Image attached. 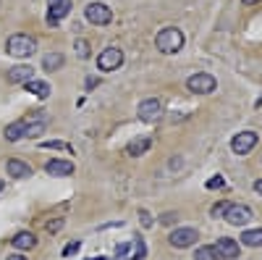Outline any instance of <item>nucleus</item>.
Listing matches in <instances>:
<instances>
[{
    "mask_svg": "<svg viewBox=\"0 0 262 260\" xmlns=\"http://www.w3.org/2000/svg\"><path fill=\"white\" fill-rule=\"evenodd\" d=\"M155 48L165 55H173V53H179L184 48V32L179 27H165L158 32L155 37Z\"/></svg>",
    "mask_w": 262,
    "mask_h": 260,
    "instance_id": "nucleus-1",
    "label": "nucleus"
},
{
    "mask_svg": "<svg viewBox=\"0 0 262 260\" xmlns=\"http://www.w3.org/2000/svg\"><path fill=\"white\" fill-rule=\"evenodd\" d=\"M6 53L13 55V58H29V55L37 53V39L32 34H24V32L11 34L8 42H6Z\"/></svg>",
    "mask_w": 262,
    "mask_h": 260,
    "instance_id": "nucleus-2",
    "label": "nucleus"
},
{
    "mask_svg": "<svg viewBox=\"0 0 262 260\" xmlns=\"http://www.w3.org/2000/svg\"><path fill=\"white\" fill-rule=\"evenodd\" d=\"M186 87H189V92H194V95H210V92H215L217 82H215L212 74L200 71V74H191L186 79Z\"/></svg>",
    "mask_w": 262,
    "mask_h": 260,
    "instance_id": "nucleus-3",
    "label": "nucleus"
},
{
    "mask_svg": "<svg viewBox=\"0 0 262 260\" xmlns=\"http://www.w3.org/2000/svg\"><path fill=\"white\" fill-rule=\"evenodd\" d=\"M196 242H200V231L191 229V226L176 229V231H170V236H168V245L176 247V250H186V247H191Z\"/></svg>",
    "mask_w": 262,
    "mask_h": 260,
    "instance_id": "nucleus-4",
    "label": "nucleus"
},
{
    "mask_svg": "<svg viewBox=\"0 0 262 260\" xmlns=\"http://www.w3.org/2000/svg\"><path fill=\"white\" fill-rule=\"evenodd\" d=\"M84 16H86V21H90V24H95V27H107L113 21V11L107 8L105 3H90L84 8Z\"/></svg>",
    "mask_w": 262,
    "mask_h": 260,
    "instance_id": "nucleus-5",
    "label": "nucleus"
},
{
    "mask_svg": "<svg viewBox=\"0 0 262 260\" xmlns=\"http://www.w3.org/2000/svg\"><path fill=\"white\" fill-rule=\"evenodd\" d=\"M123 66V53L118 50V48H105L100 55H97V69L100 71H116V69H121Z\"/></svg>",
    "mask_w": 262,
    "mask_h": 260,
    "instance_id": "nucleus-6",
    "label": "nucleus"
},
{
    "mask_svg": "<svg viewBox=\"0 0 262 260\" xmlns=\"http://www.w3.org/2000/svg\"><path fill=\"white\" fill-rule=\"evenodd\" d=\"M223 218H226L231 226H244V224L252 221V208H247V205H242V203H231V205L226 208V213H223Z\"/></svg>",
    "mask_w": 262,
    "mask_h": 260,
    "instance_id": "nucleus-7",
    "label": "nucleus"
},
{
    "mask_svg": "<svg viewBox=\"0 0 262 260\" xmlns=\"http://www.w3.org/2000/svg\"><path fill=\"white\" fill-rule=\"evenodd\" d=\"M257 142H259V137L254 134V132H238L233 139H231V150L236 155H249L252 150L257 147Z\"/></svg>",
    "mask_w": 262,
    "mask_h": 260,
    "instance_id": "nucleus-8",
    "label": "nucleus"
},
{
    "mask_svg": "<svg viewBox=\"0 0 262 260\" xmlns=\"http://www.w3.org/2000/svg\"><path fill=\"white\" fill-rule=\"evenodd\" d=\"M160 111H163V103H160L158 97H147V100H142L139 108H137V113H139L142 121H155V118L160 116Z\"/></svg>",
    "mask_w": 262,
    "mask_h": 260,
    "instance_id": "nucleus-9",
    "label": "nucleus"
},
{
    "mask_svg": "<svg viewBox=\"0 0 262 260\" xmlns=\"http://www.w3.org/2000/svg\"><path fill=\"white\" fill-rule=\"evenodd\" d=\"M215 252L221 255L223 260H236L238 255H242V250H238V245H236V239H231V236H221L215 245Z\"/></svg>",
    "mask_w": 262,
    "mask_h": 260,
    "instance_id": "nucleus-10",
    "label": "nucleus"
},
{
    "mask_svg": "<svg viewBox=\"0 0 262 260\" xmlns=\"http://www.w3.org/2000/svg\"><path fill=\"white\" fill-rule=\"evenodd\" d=\"M6 171H8L11 179H29L32 176V166L27 161H21V158H8Z\"/></svg>",
    "mask_w": 262,
    "mask_h": 260,
    "instance_id": "nucleus-11",
    "label": "nucleus"
},
{
    "mask_svg": "<svg viewBox=\"0 0 262 260\" xmlns=\"http://www.w3.org/2000/svg\"><path fill=\"white\" fill-rule=\"evenodd\" d=\"M45 171L50 173V176H71L74 173V163L71 161H48L45 163Z\"/></svg>",
    "mask_w": 262,
    "mask_h": 260,
    "instance_id": "nucleus-12",
    "label": "nucleus"
},
{
    "mask_svg": "<svg viewBox=\"0 0 262 260\" xmlns=\"http://www.w3.org/2000/svg\"><path fill=\"white\" fill-rule=\"evenodd\" d=\"M3 137L8 142H18V139H24L27 137V118H21V121H13L3 129Z\"/></svg>",
    "mask_w": 262,
    "mask_h": 260,
    "instance_id": "nucleus-13",
    "label": "nucleus"
},
{
    "mask_svg": "<svg viewBox=\"0 0 262 260\" xmlns=\"http://www.w3.org/2000/svg\"><path fill=\"white\" fill-rule=\"evenodd\" d=\"M13 247H16L18 252H27V250L37 247V236H34L32 231H18V234L13 236Z\"/></svg>",
    "mask_w": 262,
    "mask_h": 260,
    "instance_id": "nucleus-14",
    "label": "nucleus"
},
{
    "mask_svg": "<svg viewBox=\"0 0 262 260\" xmlns=\"http://www.w3.org/2000/svg\"><path fill=\"white\" fill-rule=\"evenodd\" d=\"M149 147H152V139H149V137H137V139H131V142H128L126 153H128L131 158H139V155L147 153Z\"/></svg>",
    "mask_w": 262,
    "mask_h": 260,
    "instance_id": "nucleus-15",
    "label": "nucleus"
},
{
    "mask_svg": "<svg viewBox=\"0 0 262 260\" xmlns=\"http://www.w3.org/2000/svg\"><path fill=\"white\" fill-rule=\"evenodd\" d=\"M8 79H11L13 84H27L29 79H34V69H32V66H13V69L8 71Z\"/></svg>",
    "mask_w": 262,
    "mask_h": 260,
    "instance_id": "nucleus-16",
    "label": "nucleus"
},
{
    "mask_svg": "<svg viewBox=\"0 0 262 260\" xmlns=\"http://www.w3.org/2000/svg\"><path fill=\"white\" fill-rule=\"evenodd\" d=\"M69 11H71V0H63L60 6H55V8H48V24H50V27H55L60 18H66V16H69Z\"/></svg>",
    "mask_w": 262,
    "mask_h": 260,
    "instance_id": "nucleus-17",
    "label": "nucleus"
},
{
    "mask_svg": "<svg viewBox=\"0 0 262 260\" xmlns=\"http://www.w3.org/2000/svg\"><path fill=\"white\" fill-rule=\"evenodd\" d=\"M63 63H66L63 53H48V55H42V69H45L48 74H53V71L63 69Z\"/></svg>",
    "mask_w": 262,
    "mask_h": 260,
    "instance_id": "nucleus-18",
    "label": "nucleus"
},
{
    "mask_svg": "<svg viewBox=\"0 0 262 260\" xmlns=\"http://www.w3.org/2000/svg\"><path fill=\"white\" fill-rule=\"evenodd\" d=\"M45 126H48L45 116H37L34 121H29V118H27V137H24V139H37L42 132H45Z\"/></svg>",
    "mask_w": 262,
    "mask_h": 260,
    "instance_id": "nucleus-19",
    "label": "nucleus"
},
{
    "mask_svg": "<svg viewBox=\"0 0 262 260\" xmlns=\"http://www.w3.org/2000/svg\"><path fill=\"white\" fill-rule=\"evenodd\" d=\"M27 90L32 92V95H37V97H42V100H45V97H50V84L48 82H39V79H29L27 84Z\"/></svg>",
    "mask_w": 262,
    "mask_h": 260,
    "instance_id": "nucleus-20",
    "label": "nucleus"
},
{
    "mask_svg": "<svg viewBox=\"0 0 262 260\" xmlns=\"http://www.w3.org/2000/svg\"><path fill=\"white\" fill-rule=\"evenodd\" d=\"M242 242L247 247H262V229H244Z\"/></svg>",
    "mask_w": 262,
    "mask_h": 260,
    "instance_id": "nucleus-21",
    "label": "nucleus"
},
{
    "mask_svg": "<svg viewBox=\"0 0 262 260\" xmlns=\"http://www.w3.org/2000/svg\"><path fill=\"white\" fill-rule=\"evenodd\" d=\"M194 257L196 260H223L221 255L215 252V247H200V250L194 252Z\"/></svg>",
    "mask_w": 262,
    "mask_h": 260,
    "instance_id": "nucleus-22",
    "label": "nucleus"
},
{
    "mask_svg": "<svg viewBox=\"0 0 262 260\" xmlns=\"http://www.w3.org/2000/svg\"><path fill=\"white\" fill-rule=\"evenodd\" d=\"M144 257H147V245L137 239V242H134V252H131L126 260H144Z\"/></svg>",
    "mask_w": 262,
    "mask_h": 260,
    "instance_id": "nucleus-23",
    "label": "nucleus"
},
{
    "mask_svg": "<svg viewBox=\"0 0 262 260\" xmlns=\"http://www.w3.org/2000/svg\"><path fill=\"white\" fill-rule=\"evenodd\" d=\"M131 247H134V242H121V245L116 247V257H118V260H126V257L131 255Z\"/></svg>",
    "mask_w": 262,
    "mask_h": 260,
    "instance_id": "nucleus-24",
    "label": "nucleus"
},
{
    "mask_svg": "<svg viewBox=\"0 0 262 260\" xmlns=\"http://www.w3.org/2000/svg\"><path fill=\"white\" fill-rule=\"evenodd\" d=\"M74 48H76L79 58H90V42H86V39H76Z\"/></svg>",
    "mask_w": 262,
    "mask_h": 260,
    "instance_id": "nucleus-25",
    "label": "nucleus"
},
{
    "mask_svg": "<svg viewBox=\"0 0 262 260\" xmlns=\"http://www.w3.org/2000/svg\"><path fill=\"white\" fill-rule=\"evenodd\" d=\"M79 247H81V242H76V239H74V242H69V245L63 247V257H71V255H76V252H79Z\"/></svg>",
    "mask_w": 262,
    "mask_h": 260,
    "instance_id": "nucleus-26",
    "label": "nucleus"
},
{
    "mask_svg": "<svg viewBox=\"0 0 262 260\" xmlns=\"http://www.w3.org/2000/svg\"><path fill=\"white\" fill-rule=\"evenodd\" d=\"M63 229V218H53V221H48V234H58Z\"/></svg>",
    "mask_w": 262,
    "mask_h": 260,
    "instance_id": "nucleus-27",
    "label": "nucleus"
},
{
    "mask_svg": "<svg viewBox=\"0 0 262 260\" xmlns=\"http://www.w3.org/2000/svg\"><path fill=\"white\" fill-rule=\"evenodd\" d=\"M223 184H226V179L221 176V173H215V176H212V179L207 182V187H210V189H221Z\"/></svg>",
    "mask_w": 262,
    "mask_h": 260,
    "instance_id": "nucleus-28",
    "label": "nucleus"
},
{
    "mask_svg": "<svg viewBox=\"0 0 262 260\" xmlns=\"http://www.w3.org/2000/svg\"><path fill=\"white\" fill-rule=\"evenodd\" d=\"M139 221H142V226H144V229H149V226H152V218H149V213H147V210H142V213H139Z\"/></svg>",
    "mask_w": 262,
    "mask_h": 260,
    "instance_id": "nucleus-29",
    "label": "nucleus"
},
{
    "mask_svg": "<svg viewBox=\"0 0 262 260\" xmlns=\"http://www.w3.org/2000/svg\"><path fill=\"white\" fill-rule=\"evenodd\" d=\"M226 208H228L226 203H221V205H215V208H212V215H223V213H226Z\"/></svg>",
    "mask_w": 262,
    "mask_h": 260,
    "instance_id": "nucleus-30",
    "label": "nucleus"
},
{
    "mask_svg": "<svg viewBox=\"0 0 262 260\" xmlns=\"http://www.w3.org/2000/svg\"><path fill=\"white\" fill-rule=\"evenodd\" d=\"M42 147H66V145H63V142H45Z\"/></svg>",
    "mask_w": 262,
    "mask_h": 260,
    "instance_id": "nucleus-31",
    "label": "nucleus"
},
{
    "mask_svg": "<svg viewBox=\"0 0 262 260\" xmlns=\"http://www.w3.org/2000/svg\"><path fill=\"white\" fill-rule=\"evenodd\" d=\"M63 0H48V8H55V6H60Z\"/></svg>",
    "mask_w": 262,
    "mask_h": 260,
    "instance_id": "nucleus-32",
    "label": "nucleus"
},
{
    "mask_svg": "<svg viewBox=\"0 0 262 260\" xmlns=\"http://www.w3.org/2000/svg\"><path fill=\"white\" fill-rule=\"evenodd\" d=\"M254 192H257V194H262V179H259V182H254Z\"/></svg>",
    "mask_w": 262,
    "mask_h": 260,
    "instance_id": "nucleus-33",
    "label": "nucleus"
},
{
    "mask_svg": "<svg viewBox=\"0 0 262 260\" xmlns=\"http://www.w3.org/2000/svg\"><path fill=\"white\" fill-rule=\"evenodd\" d=\"M8 260H29V257H24V255H18V252H16V255H11Z\"/></svg>",
    "mask_w": 262,
    "mask_h": 260,
    "instance_id": "nucleus-34",
    "label": "nucleus"
},
{
    "mask_svg": "<svg viewBox=\"0 0 262 260\" xmlns=\"http://www.w3.org/2000/svg\"><path fill=\"white\" fill-rule=\"evenodd\" d=\"M242 3H244V6H257L259 0H242Z\"/></svg>",
    "mask_w": 262,
    "mask_h": 260,
    "instance_id": "nucleus-35",
    "label": "nucleus"
},
{
    "mask_svg": "<svg viewBox=\"0 0 262 260\" xmlns=\"http://www.w3.org/2000/svg\"><path fill=\"white\" fill-rule=\"evenodd\" d=\"M92 260H107V257H92Z\"/></svg>",
    "mask_w": 262,
    "mask_h": 260,
    "instance_id": "nucleus-36",
    "label": "nucleus"
},
{
    "mask_svg": "<svg viewBox=\"0 0 262 260\" xmlns=\"http://www.w3.org/2000/svg\"><path fill=\"white\" fill-rule=\"evenodd\" d=\"M3 187H6V184H3V182H0V192H3Z\"/></svg>",
    "mask_w": 262,
    "mask_h": 260,
    "instance_id": "nucleus-37",
    "label": "nucleus"
}]
</instances>
